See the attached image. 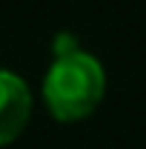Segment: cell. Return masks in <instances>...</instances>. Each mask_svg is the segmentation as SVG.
I'll use <instances>...</instances> for the list:
<instances>
[{
  "mask_svg": "<svg viewBox=\"0 0 146 149\" xmlns=\"http://www.w3.org/2000/svg\"><path fill=\"white\" fill-rule=\"evenodd\" d=\"M32 86L12 69H0V149L12 146L32 120Z\"/></svg>",
  "mask_w": 146,
  "mask_h": 149,
  "instance_id": "2",
  "label": "cell"
},
{
  "mask_svg": "<svg viewBox=\"0 0 146 149\" xmlns=\"http://www.w3.org/2000/svg\"><path fill=\"white\" fill-rule=\"evenodd\" d=\"M106 66L80 46L52 57L40 83V97L57 123H77L97 112L106 97Z\"/></svg>",
  "mask_w": 146,
  "mask_h": 149,
  "instance_id": "1",
  "label": "cell"
},
{
  "mask_svg": "<svg viewBox=\"0 0 146 149\" xmlns=\"http://www.w3.org/2000/svg\"><path fill=\"white\" fill-rule=\"evenodd\" d=\"M74 49H80V43H77L74 35L60 32V35L55 37V55H66V52H74Z\"/></svg>",
  "mask_w": 146,
  "mask_h": 149,
  "instance_id": "3",
  "label": "cell"
}]
</instances>
